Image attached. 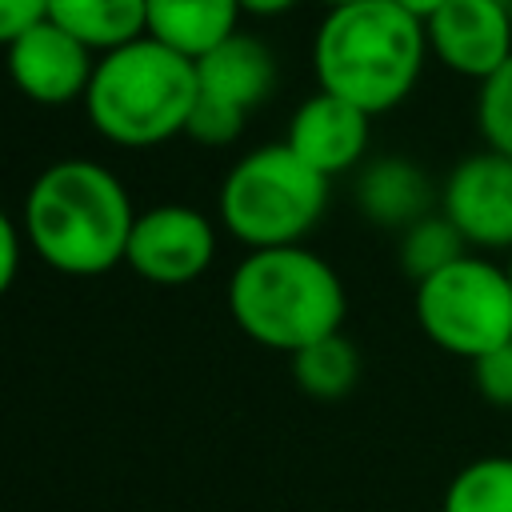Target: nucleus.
Listing matches in <instances>:
<instances>
[{
	"instance_id": "nucleus-24",
	"label": "nucleus",
	"mask_w": 512,
	"mask_h": 512,
	"mask_svg": "<svg viewBox=\"0 0 512 512\" xmlns=\"http://www.w3.org/2000/svg\"><path fill=\"white\" fill-rule=\"evenodd\" d=\"M236 4H240V12H248V16H280V12L296 8L300 0H236Z\"/></svg>"
},
{
	"instance_id": "nucleus-18",
	"label": "nucleus",
	"mask_w": 512,
	"mask_h": 512,
	"mask_svg": "<svg viewBox=\"0 0 512 512\" xmlns=\"http://www.w3.org/2000/svg\"><path fill=\"white\" fill-rule=\"evenodd\" d=\"M396 252H400V268L420 284V280L436 276L440 268L456 264L460 256H468V244L444 212H428L424 220H416L412 228L400 232Z\"/></svg>"
},
{
	"instance_id": "nucleus-23",
	"label": "nucleus",
	"mask_w": 512,
	"mask_h": 512,
	"mask_svg": "<svg viewBox=\"0 0 512 512\" xmlns=\"http://www.w3.org/2000/svg\"><path fill=\"white\" fill-rule=\"evenodd\" d=\"M16 272H20V228H16V220L0 208V296L12 288Z\"/></svg>"
},
{
	"instance_id": "nucleus-21",
	"label": "nucleus",
	"mask_w": 512,
	"mask_h": 512,
	"mask_svg": "<svg viewBox=\"0 0 512 512\" xmlns=\"http://www.w3.org/2000/svg\"><path fill=\"white\" fill-rule=\"evenodd\" d=\"M472 380H476V392L496 404V408H512V344L472 360Z\"/></svg>"
},
{
	"instance_id": "nucleus-1",
	"label": "nucleus",
	"mask_w": 512,
	"mask_h": 512,
	"mask_svg": "<svg viewBox=\"0 0 512 512\" xmlns=\"http://www.w3.org/2000/svg\"><path fill=\"white\" fill-rule=\"evenodd\" d=\"M136 208L120 176L96 160H52L24 196L32 252L64 276H104L124 264Z\"/></svg>"
},
{
	"instance_id": "nucleus-26",
	"label": "nucleus",
	"mask_w": 512,
	"mask_h": 512,
	"mask_svg": "<svg viewBox=\"0 0 512 512\" xmlns=\"http://www.w3.org/2000/svg\"><path fill=\"white\" fill-rule=\"evenodd\" d=\"M328 8H348V4H364V0H324Z\"/></svg>"
},
{
	"instance_id": "nucleus-6",
	"label": "nucleus",
	"mask_w": 512,
	"mask_h": 512,
	"mask_svg": "<svg viewBox=\"0 0 512 512\" xmlns=\"http://www.w3.org/2000/svg\"><path fill=\"white\" fill-rule=\"evenodd\" d=\"M412 308L420 332L452 356L480 360L512 344V280L488 256H460L420 280Z\"/></svg>"
},
{
	"instance_id": "nucleus-22",
	"label": "nucleus",
	"mask_w": 512,
	"mask_h": 512,
	"mask_svg": "<svg viewBox=\"0 0 512 512\" xmlns=\"http://www.w3.org/2000/svg\"><path fill=\"white\" fill-rule=\"evenodd\" d=\"M44 12H48V0H0V48H8L16 36L40 24Z\"/></svg>"
},
{
	"instance_id": "nucleus-9",
	"label": "nucleus",
	"mask_w": 512,
	"mask_h": 512,
	"mask_svg": "<svg viewBox=\"0 0 512 512\" xmlns=\"http://www.w3.org/2000/svg\"><path fill=\"white\" fill-rule=\"evenodd\" d=\"M96 60L100 56L92 48H84L76 36L56 28L48 16L4 48L8 80L16 84V92L28 96L32 104H48V108L76 104V100L84 104Z\"/></svg>"
},
{
	"instance_id": "nucleus-25",
	"label": "nucleus",
	"mask_w": 512,
	"mask_h": 512,
	"mask_svg": "<svg viewBox=\"0 0 512 512\" xmlns=\"http://www.w3.org/2000/svg\"><path fill=\"white\" fill-rule=\"evenodd\" d=\"M396 4H400L404 12H412L416 20H428V16H432V12H440L448 0H396Z\"/></svg>"
},
{
	"instance_id": "nucleus-15",
	"label": "nucleus",
	"mask_w": 512,
	"mask_h": 512,
	"mask_svg": "<svg viewBox=\"0 0 512 512\" xmlns=\"http://www.w3.org/2000/svg\"><path fill=\"white\" fill-rule=\"evenodd\" d=\"M44 16L96 56L144 36V0H48Z\"/></svg>"
},
{
	"instance_id": "nucleus-17",
	"label": "nucleus",
	"mask_w": 512,
	"mask_h": 512,
	"mask_svg": "<svg viewBox=\"0 0 512 512\" xmlns=\"http://www.w3.org/2000/svg\"><path fill=\"white\" fill-rule=\"evenodd\" d=\"M440 512H512V456H480L444 488Z\"/></svg>"
},
{
	"instance_id": "nucleus-10",
	"label": "nucleus",
	"mask_w": 512,
	"mask_h": 512,
	"mask_svg": "<svg viewBox=\"0 0 512 512\" xmlns=\"http://www.w3.org/2000/svg\"><path fill=\"white\" fill-rule=\"evenodd\" d=\"M428 52L456 76L488 80L512 60V12L508 0H448L424 20Z\"/></svg>"
},
{
	"instance_id": "nucleus-11",
	"label": "nucleus",
	"mask_w": 512,
	"mask_h": 512,
	"mask_svg": "<svg viewBox=\"0 0 512 512\" xmlns=\"http://www.w3.org/2000/svg\"><path fill=\"white\" fill-rule=\"evenodd\" d=\"M368 112L352 108L340 96L316 92L304 104H296L292 120H288V136L284 144L324 180L356 168L368 152Z\"/></svg>"
},
{
	"instance_id": "nucleus-12",
	"label": "nucleus",
	"mask_w": 512,
	"mask_h": 512,
	"mask_svg": "<svg viewBox=\"0 0 512 512\" xmlns=\"http://www.w3.org/2000/svg\"><path fill=\"white\" fill-rule=\"evenodd\" d=\"M196 84L204 100H216L248 116L276 88V56L268 52L264 40L248 32H232L224 44H216L196 60Z\"/></svg>"
},
{
	"instance_id": "nucleus-4",
	"label": "nucleus",
	"mask_w": 512,
	"mask_h": 512,
	"mask_svg": "<svg viewBox=\"0 0 512 512\" xmlns=\"http://www.w3.org/2000/svg\"><path fill=\"white\" fill-rule=\"evenodd\" d=\"M196 96V60L140 36L96 60L84 112L108 144L156 148L184 136Z\"/></svg>"
},
{
	"instance_id": "nucleus-7",
	"label": "nucleus",
	"mask_w": 512,
	"mask_h": 512,
	"mask_svg": "<svg viewBox=\"0 0 512 512\" xmlns=\"http://www.w3.org/2000/svg\"><path fill=\"white\" fill-rule=\"evenodd\" d=\"M216 260V224L188 204H156L136 212L124 264L160 288L192 284Z\"/></svg>"
},
{
	"instance_id": "nucleus-13",
	"label": "nucleus",
	"mask_w": 512,
	"mask_h": 512,
	"mask_svg": "<svg viewBox=\"0 0 512 512\" xmlns=\"http://www.w3.org/2000/svg\"><path fill=\"white\" fill-rule=\"evenodd\" d=\"M356 208L364 220H372L376 228H412L416 220H424L428 212H436L432 204L440 200L432 192V180L424 176L420 164L404 160V156H376L356 172Z\"/></svg>"
},
{
	"instance_id": "nucleus-16",
	"label": "nucleus",
	"mask_w": 512,
	"mask_h": 512,
	"mask_svg": "<svg viewBox=\"0 0 512 512\" xmlns=\"http://www.w3.org/2000/svg\"><path fill=\"white\" fill-rule=\"evenodd\" d=\"M292 380L312 400H340L360 380V352L344 332H332L292 352Z\"/></svg>"
},
{
	"instance_id": "nucleus-5",
	"label": "nucleus",
	"mask_w": 512,
	"mask_h": 512,
	"mask_svg": "<svg viewBox=\"0 0 512 512\" xmlns=\"http://www.w3.org/2000/svg\"><path fill=\"white\" fill-rule=\"evenodd\" d=\"M328 208V180L284 140L244 152L220 180L216 212L248 252L300 244Z\"/></svg>"
},
{
	"instance_id": "nucleus-2",
	"label": "nucleus",
	"mask_w": 512,
	"mask_h": 512,
	"mask_svg": "<svg viewBox=\"0 0 512 512\" xmlns=\"http://www.w3.org/2000/svg\"><path fill=\"white\" fill-rule=\"evenodd\" d=\"M428 56L424 20L396 0H364L328 8L312 36V72L320 92L380 116L396 108L420 80Z\"/></svg>"
},
{
	"instance_id": "nucleus-27",
	"label": "nucleus",
	"mask_w": 512,
	"mask_h": 512,
	"mask_svg": "<svg viewBox=\"0 0 512 512\" xmlns=\"http://www.w3.org/2000/svg\"><path fill=\"white\" fill-rule=\"evenodd\" d=\"M504 268H508V280H512V252H508V264Z\"/></svg>"
},
{
	"instance_id": "nucleus-8",
	"label": "nucleus",
	"mask_w": 512,
	"mask_h": 512,
	"mask_svg": "<svg viewBox=\"0 0 512 512\" xmlns=\"http://www.w3.org/2000/svg\"><path fill=\"white\" fill-rule=\"evenodd\" d=\"M440 212L464 244L512 252V160L492 148L456 160L440 188Z\"/></svg>"
},
{
	"instance_id": "nucleus-19",
	"label": "nucleus",
	"mask_w": 512,
	"mask_h": 512,
	"mask_svg": "<svg viewBox=\"0 0 512 512\" xmlns=\"http://www.w3.org/2000/svg\"><path fill=\"white\" fill-rule=\"evenodd\" d=\"M476 128L484 148L512 160V60L496 68L476 92Z\"/></svg>"
},
{
	"instance_id": "nucleus-20",
	"label": "nucleus",
	"mask_w": 512,
	"mask_h": 512,
	"mask_svg": "<svg viewBox=\"0 0 512 512\" xmlns=\"http://www.w3.org/2000/svg\"><path fill=\"white\" fill-rule=\"evenodd\" d=\"M244 120H248L244 112L196 96V108H192V116H188L184 136H192V140L204 144V148H224V144H232V140L244 132Z\"/></svg>"
},
{
	"instance_id": "nucleus-14",
	"label": "nucleus",
	"mask_w": 512,
	"mask_h": 512,
	"mask_svg": "<svg viewBox=\"0 0 512 512\" xmlns=\"http://www.w3.org/2000/svg\"><path fill=\"white\" fill-rule=\"evenodd\" d=\"M240 16L244 12L236 0H144V36L188 60H200L240 32Z\"/></svg>"
},
{
	"instance_id": "nucleus-3",
	"label": "nucleus",
	"mask_w": 512,
	"mask_h": 512,
	"mask_svg": "<svg viewBox=\"0 0 512 512\" xmlns=\"http://www.w3.org/2000/svg\"><path fill=\"white\" fill-rule=\"evenodd\" d=\"M228 312L236 328L272 348L300 352L340 332L348 296L336 268L304 244L248 252L228 276Z\"/></svg>"
}]
</instances>
